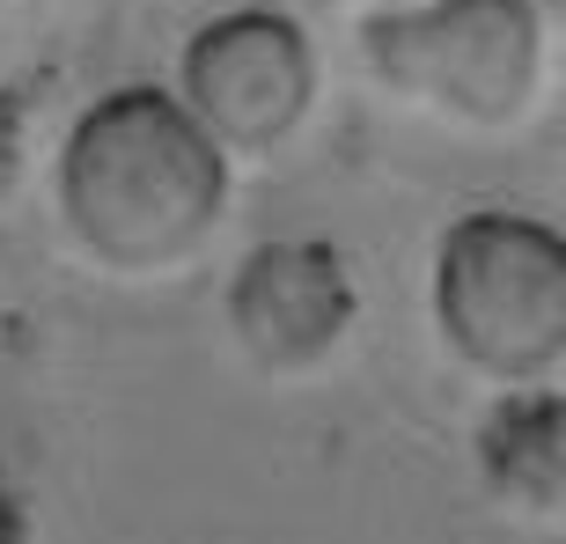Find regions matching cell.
<instances>
[{"label": "cell", "instance_id": "1", "mask_svg": "<svg viewBox=\"0 0 566 544\" xmlns=\"http://www.w3.org/2000/svg\"><path fill=\"white\" fill-rule=\"evenodd\" d=\"M235 191V155L163 82H118L66 126L52 163L66 236L104 272L155 280L213 243Z\"/></svg>", "mask_w": 566, "mask_h": 544}, {"label": "cell", "instance_id": "2", "mask_svg": "<svg viewBox=\"0 0 566 544\" xmlns=\"http://www.w3.org/2000/svg\"><path fill=\"white\" fill-rule=\"evenodd\" d=\"M434 332L471 376L523 390L566 360V236L537 213L479 207L434 243Z\"/></svg>", "mask_w": 566, "mask_h": 544}, {"label": "cell", "instance_id": "3", "mask_svg": "<svg viewBox=\"0 0 566 544\" xmlns=\"http://www.w3.org/2000/svg\"><path fill=\"white\" fill-rule=\"evenodd\" d=\"M360 52L412 104L457 126H507L545 74V15L537 0H405L360 22Z\"/></svg>", "mask_w": 566, "mask_h": 544}, {"label": "cell", "instance_id": "4", "mask_svg": "<svg viewBox=\"0 0 566 544\" xmlns=\"http://www.w3.org/2000/svg\"><path fill=\"white\" fill-rule=\"evenodd\" d=\"M177 96L229 155H273L316 104V52L280 8H221L185 38Z\"/></svg>", "mask_w": 566, "mask_h": 544}, {"label": "cell", "instance_id": "5", "mask_svg": "<svg viewBox=\"0 0 566 544\" xmlns=\"http://www.w3.org/2000/svg\"><path fill=\"white\" fill-rule=\"evenodd\" d=\"M229 332L265 376H310L346 346L360 316L354 258L332 236H273L251 243L229 272Z\"/></svg>", "mask_w": 566, "mask_h": 544}, {"label": "cell", "instance_id": "6", "mask_svg": "<svg viewBox=\"0 0 566 544\" xmlns=\"http://www.w3.org/2000/svg\"><path fill=\"white\" fill-rule=\"evenodd\" d=\"M479 479L501 508L523 515H566V390L523 383L501 390L493 412L479 419Z\"/></svg>", "mask_w": 566, "mask_h": 544}, {"label": "cell", "instance_id": "7", "mask_svg": "<svg viewBox=\"0 0 566 544\" xmlns=\"http://www.w3.org/2000/svg\"><path fill=\"white\" fill-rule=\"evenodd\" d=\"M22 155H30V118L15 88H0V199L22 185Z\"/></svg>", "mask_w": 566, "mask_h": 544}, {"label": "cell", "instance_id": "8", "mask_svg": "<svg viewBox=\"0 0 566 544\" xmlns=\"http://www.w3.org/2000/svg\"><path fill=\"white\" fill-rule=\"evenodd\" d=\"M0 544H38V523H30V501L15 493L8 463H0Z\"/></svg>", "mask_w": 566, "mask_h": 544}, {"label": "cell", "instance_id": "9", "mask_svg": "<svg viewBox=\"0 0 566 544\" xmlns=\"http://www.w3.org/2000/svg\"><path fill=\"white\" fill-rule=\"evenodd\" d=\"M376 8H405V0H376Z\"/></svg>", "mask_w": 566, "mask_h": 544}]
</instances>
